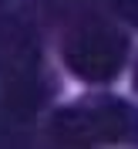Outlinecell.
Listing matches in <instances>:
<instances>
[{
    "label": "cell",
    "instance_id": "obj_3",
    "mask_svg": "<svg viewBox=\"0 0 138 149\" xmlns=\"http://www.w3.org/2000/svg\"><path fill=\"white\" fill-rule=\"evenodd\" d=\"M135 81H138V68H135Z\"/></svg>",
    "mask_w": 138,
    "mask_h": 149
},
{
    "label": "cell",
    "instance_id": "obj_1",
    "mask_svg": "<svg viewBox=\"0 0 138 149\" xmlns=\"http://www.w3.org/2000/svg\"><path fill=\"white\" fill-rule=\"evenodd\" d=\"M67 65L88 81H108L125 61V37L108 24H81L67 41Z\"/></svg>",
    "mask_w": 138,
    "mask_h": 149
},
{
    "label": "cell",
    "instance_id": "obj_2",
    "mask_svg": "<svg viewBox=\"0 0 138 149\" xmlns=\"http://www.w3.org/2000/svg\"><path fill=\"white\" fill-rule=\"evenodd\" d=\"M111 7L118 10L128 24H135V27H138V0H111Z\"/></svg>",
    "mask_w": 138,
    "mask_h": 149
}]
</instances>
